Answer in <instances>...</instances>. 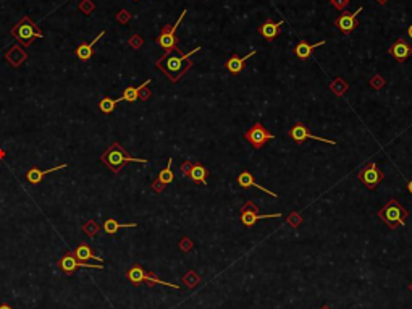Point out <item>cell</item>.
Instances as JSON below:
<instances>
[{
  "label": "cell",
  "mask_w": 412,
  "mask_h": 309,
  "mask_svg": "<svg viewBox=\"0 0 412 309\" xmlns=\"http://www.w3.org/2000/svg\"><path fill=\"white\" fill-rule=\"evenodd\" d=\"M200 50H202L200 47H196L192 52H187V54H179L181 50H179V52H167L157 62V67L158 70H162L171 81H178L184 71L192 67V62H189L187 59H189L192 54L200 52Z\"/></svg>",
  "instance_id": "cell-1"
},
{
  "label": "cell",
  "mask_w": 412,
  "mask_h": 309,
  "mask_svg": "<svg viewBox=\"0 0 412 309\" xmlns=\"http://www.w3.org/2000/svg\"><path fill=\"white\" fill-rule=\"evenodd\" d=\"M378 217L385 222L389 228H396L397 225H406L409 214L396 199H391L378 211Z\"/></svg>",
  "instance_id": "cell-2"
},
{
  "label": "cell",
  "mask_w": 412,
  "mask_h": 309,
  "mask_svg": "<svg viewBox=\"0 0 412 309\" xmlns=\"http://www.w3.org/2000/svg\"><path fill=\"white\" fill-rule=\"evenodd\" d=\"M102 161L110 167L113 172H120L121 167L125 165L126 162H139V164H146L147 161L146 159H134V157H129L125 150L118 146H113L110 150H107V152L102 156Z\"/></svg>",
  "instance_id": "cell-3"
},
{
  "label": "cell",
  "mask_w": 412,
  "mask_h": 309,
  "mask_svg": "<svg viewBox=\"0 0 412 309\" xmlns=\"http://www.w3.org/2000/svg\"><path fill=\"white\" fill-rule=\"evenodd\" d=\"M126 277H128V280H131V282L136 283V285H139L142 282H147L149 285H163V286H168V288L179 290V285H173V283H168V282H163V280L157 278L155 275L147 274V272L144 270L141 265H137V264L133 265V267L128 270Z\"/></svg>",
  "instance_id": "cell-4"
},
{
  "label": "cell",
  "mask_w": 412,
  "mask_h": 309,
  "mask_svg": "<svg viewBox=\"0 0 412 309\" xmlns=\"http://www.w3.org/2000/svg\"><path fill=\"white\" fill-rule=\"evenodd\" d=\"M186 13H187V10H183L176 23H175V25H171V26H170V25H168V26H165L163 30H162V33H160V36H158V39H157L158 46H160L162 49L167 50V52H173V50H175V52H179V49H178V46H176V36H175V33H176V28L179 26V23L183 21V18H184Z\"/></svg>",
  "instance_id": "cell-5"
},
{
  "label": "cell",
  "mask_w": 412,
  "mask_h": 309,
  "mask_svg": "<svg viewBox=\"0 0 412 309\" xmlns=\"http://www.w3.org/2000/svg\"><path fill=\"white\" fill-rule=\"evenodd\" d=\"M12 34L15 36L18 41L25 42V44H30L34 38H42V33L36 28V25L30 18L21 20L20 23L12 30Z\"/></svg>",
  "instance_id": "cell-6"
},
{
  "label": "cell",
  "mask_w": 412,
  "mask_h": 309,
  "mask_svg": "<svg viewBox=\"0 0 412 309\" xmlns=\"http://www.w3.org/2000/svg\"><path fill=\"white\" fill-rule=\"evenodd\" d=\"M244 138L248 139V142H251L254 149H260L267 141L273 139L275 136L269 130H267V128L262 123H259V121H257V123H254L248 131L244 133Z\"/></svg>",
  "instance_id": "cell-7"
},
{
  "label": "cell",
  "mask_w": 412,
  "mask_h": 309,
  "mask_svg": "<svg viewBox=\"0 0 412 309\" xmlns=\"http://www.w3.org/2000/svg\"><path fill=\"white\" fill-rule=\"evenodd\" d=\"M280 212L278 214H259V209L254 203H251L248 201L243 207H241V222L246 225V227H252L259 220H265V219H275V217H280Z\"/></svg>",
  "instance_id": "cell-8"
},
{
  "label": "cell",
  "mask_w": 412,
  "mask_h": 309,
  "mask_svg": "<svg viewBox=\"0 0 412 309\" xmlns=\"http://www.w3.org/2000/svg\"><path fill=\"white\" fill-rule=\"evenodd\" d=\"M357 178L367 186L368 190H375V188H377V185L381 183L383 174H381V170L377 167V164H375V162H370V164H367L365 167L359 172V174H357Z\"/></svg>",
  "instance_id": "cell-9"
},
{
  "label": "cell",
  "mask_w": 412,
  "mask_h": 309,
  "mask_svg": "<svg viewBox=\"0 0 412 309\" xmlns=\"http://www.w3.org/2000/svg\"><path fill=\"white\" fill-rule=\"evenodd\" d=\"M290 136H291V139L296 142V144H301V142H304L306 139H315V141H320V142H327V144H336L335 141H331V139H325V138H320V136H315L312 134L309 130H307V126L304 123H296L293 128H291V131H290Z\"/></svg>",
  "instance_id": "cell-10"
},
{
  "label": "cell",
  "mask_w": 412,
  "mask_h": 309,
  "mask_svg": "<svg viewBox=\"0 0 412 309\" xmlns=\"http://www.w3.org/2000/svg\"><path fill=\"white\" fill-rule=\"evenodd\" d=\"M59 267L65 272V274H73V272L78 269V267H91V269H104L102 264H89V262H83V261H78L75 256L71 254H67L63 256L60 262H59Z\"/></svg>",
  "instance_id": "cell-11"
},
{
  "label": "cell",
  "mask_w": 412,
  "mask_h": 309,
  "mask_svg": "<svg viewBox=\"0 0 412 309\" xmlns=\"http://www.w3.org/2000/svg\"><path fill=\"white\" fill-rule=\"evenodd\" d=\"M360 12H362V7H359V9H357L356 12L343 13L341 17L335 20V26L338 28L339 31H343L344 34H349V33L354 30V28L357 26L356 18H357V15H359Z\"/></svg>",
  "instance_id": "cell-12"
},
{
  "label": "cell",
  "mask_w": 412,
  "mask_h": 309,
  "mask_svg": "<svg viewBox=\"0 0 412 309\" xmlns=\"http://www.w3.org/2000/svg\"><path fill=\"white\" fill-rule=\"evenodd\" d=\"M236 183L240 185L243 190H248V188H252V186H254V188L260 190V191H264L265 195H269V196H272V198H278V195H275L273 191H270V190L264 188V186H260V185L256 182V178L252 177L248 170H244V172H241L240 175H238V178H236Z\"/></svg>",
  "instance_id": "cell-13"
},
{
  "label": "cell",
  "mask_w": 412,
  "mask_h": 309,
  "mask_svg": "<svg viewBox=\"0 0 412 309\" xmlns=\"http://www.w3.org/2000/svg\"><path fill=\"white\" fill-rule=\"evenodd\" d=\"M252 55H256V50L252 49L251 52L248 55H244V57H240V55H233V57H230V59L225 62V70L230 71L231 75H238V73H241V71L244 70V63L248 59H251Z\"/></svg>",
  "instance_id": "cell-14"
},
{
  "label": "cell",
  "mask_w": 412,
  "mask_h": 309,
  "mask_svg": "<svg viewBox=\"0 0 412 309\" xmlns=\"http://www.w3.org/2000/svg\"><path fill=\"white\" fill-rule=\"evenodd\" d=\"M389 54H391L397 62H402L412 54V47L404 39H397L394 44L389 47Z\"/></svg>",
  "instance_id": "cell-15"
},
{
  "label": "cell",
  "mask_w": 412,
  "mask_h": 309,
  "mask_svg": "<svg viewBox=\"0 0 412 309\" xmlns=\"http://www.w3.org/2000/svg\"><path fill=\"white\" fill-rule=\"evenodd\" d=\"M280 26H283V21L280 23H275L272 18H269L262 26H259V34L265 38L267 41H273L280 33Z\"/></svg>",
  "instance_id": "cell-16"
},
{
  "label": "cell",
  "mask_w": 412,
  "mask_h": 309,
  "mask_svg": "<svg viewBox=\"0 0 412 309\" xmlns=\"http://www.w3.org/2000/svg\"><path fill=\"white\" fill-rule=\"evenodd\" d=\"M323 44H325V41H319L317 44H309L306 41H301V42H298V46L294 47V55L301 60H307L309 57L312 55V50L323 46Z\"/></svg>",
  "instance_id": "cell-17"
},
{
  "label": "cell",
  "mask_w": 412,
  "mask_h": 309,
  "mask_svg": "<svg viewBox=\"0 0 412 309\" xmlns=\"http://www.w3.org/2000/svg\"><path fill=\"white\" fill-rule=\"evenodd\" d=\"M62 169H67V164H63V165H59V167H52V169H46V170H39V169H31L30 172H28V182H30L31 185H36V183H39L42 182V178H44L47 174H52V172H57V170H62Z\"/></svg>",
  "instance_id": "cell-18"
},
{
  "label": "cell",
  "mask_w": 412,
  "mask_h": 309,
  "mask_svg": "<svg viewBox=\"0 0 412 309\" xmlns=\"http://www.w3.org/2000/svg\"><path fill=\"white\" fill-rule=\"evenodd\" d=\"M75 257L76 259H79V261H83V262H88V261H97L99 264H102L104 262V259H100L99 256H96L92 253V249H91V246H88V244H79V246L76 248V251H75Z\"/></svg>",
  "instance_id": "cell-19"
},
{
  "label": "cell",
  "mask_w": 412,
  "mask_h": 309,
  "mask_svg": "<svg viewBox=\"0 0 412 309\" xmlns=\"http://www.w3.org/2000/svg\"><path fill=\"white\" fill-rule=\"evenodd\" d=\"M187 177H189L194 183L205 185L207 183V178H209V170L202 164H192V167L189 170V174H187Z\"/></svg>",
  "instance_id": "cell-20"
},
{
  "label": "cell",
  "mask_w": 412,
  "mask_h": 309,
  "mask_svg": "<svg viewBox=\"0 0 412 309\" xmlns=\"http://www.w3.org/2000/svg\"><path fill=\"white\" fill-rule=\"evenodd\" d=\"M104 36H105V31H102V33H100V34L97 36L96 39H92V42H91V44H81V46H79V47L76 49V52H75V54H76V57H78V59H81V60H88V59H91V57H92V54H94V52H92L94 46H96L97 42H99V39H102Z\"/></svg>",
  "instance_id": "cell-21"
},
{
  "label": "cell",
  "mask_w": 412,
  "mask_h": 309,
  "mask_svg": "<svg viewBox=\"0 0 412 309\" xmlns=\"http://www.w3.org/2000/svg\"><path fill=\"white\" fill-rule=\"evenodd\" d=\"M149 83H150V80L144 81L141 86H137V88H131V86H129V88H126L125 91H123L121 97H118L117 100H118V102H121V100H126V102H136V100L139 99V92H141L142 89H146V86H147Z\"/></svg>",
  "instance_id": "cell-22"
},
{
  "label": "cell",
  "mask_w": 412,
  "mask_h": 309,
  "mask_svg": "<svg viewBox=\"0 0 412 309\" xmlns=\"http://www.w3.org/2000/svg\"><path fill=\"white\" fill-rule=\"evenodd\" d=\"M129 227H136V224H118L115 219H107L105 220V224H104V230H105V233L108 235H113V233H117L118 230L121 228H129Z\"/></svg>",
  "instance_id": "cell-23"
},
{
  "label": "cell",
  "mask_w": 412,
  "mask_h": 309,
  "mask_svg": "<svg viewBox=\"0 0 412 309\" xmlns=\"http://www.w3.org/2000/svg\"><path fill=\"white\" fill-rule=\"evenodd\" d=\"M158 182L162 185H170L175 182V175H173V170H171V159H168V165L158 174Z\"/></svg>",
  "instance_id": "cell-24"
},
{
  "label": "cell",
  "mask_w": 412,
  "mask_h": 309,
  "mask_svg": "<svg viewBox=\"0 0 412 309\" xmlns=\"http://www.w3.org/2000/svg\"><path fill=\"white\" fill-rule=\"evenodd\" d=\"M118 104V100L117 99H110V97H104L102 100H100V110H102L104 113H112L115 110V107H117Z\"/></svg>",
  "instance_id": "cell-25"
},
{
  "label": "cell",
  "mask_w": 412,
  "mask_h": 309,
  "mask_svg": "<svg viewBox=\"0 0 412 309\" xmlns=\"http://www.w3.org/2000/svg\"><path fill=\"white\" fill-rule=\"evenodd\" d=\"M199 275L196 274V272H189V274H187L186 277H184V283L187 285V286H191V288H194V286H196L197 283H199Z\"/></svg>",
  "instance_id": "cell-26"
},
{
  "label": "cell",
  "mask_w": 412,
  "mask_h": 309,
  "mask_svg": "<svg viewBox=\"0 0 412 309\" xmlns=\"http://www.w3.org/2000/svg\"><path fill=\"white\" fill-rule=\"evenodd\" d=\"M191 167H192V164H191V162H186V164L183 165V167H181V174H183V175H187V174H189Z\"/></svg>",
  "instance_id": "cell-27"
},
{
  "label": "cell",
  "mask_w": 412,
  "mask_h": 309,
  "mask_svg": "<svg viewBox=\"0 0 412 309\" xmlns=\"http://www.w3.org/2000/svg\"><path fill=\"white\" fill-rule=\"evenodd\" d=\"M407 190H409V193L412 195V180H409V182H407Z\"/></svg>",
  "instance_id": "cell-28"
},
{
  "label": "cell",
  "mask_w": 412,
  "mask_h": 309,
  "mask_svg": "<svg viewBox=\"0 0 412 309\" xmlns=\"http://www.w3.org/2000/svg\"><path fill=\"white\" fill-rule=\"evenodd\" d=\"M407 36H409V38L412 39V25H410V26L407 28Z\"/></svg>",
  "instance_id": "cell-29"
},
{
  "label": "cell",
  "mask_w": 412,
  "mask_h": 309,
  "mask_svg": "<svg viewBox=\"0 0 412 309\" xmlns=\"http://www.w3.org/2000/svg\"><path fill=\"white\" fill-rule=\"evenodd\" d=\"M0 309H12L9 304H0Z\"/></svg>",
  "instance_id": "cell-30"
},
{
  "label": "cell",
  "mask_w": 412,
  "mask_h": 309,
  "mask_svg": "<svg viewBox=\"0 0 412 309\" xmlns=\"http://www.w3.org/2000/svg\"><path fill=\"white\" fill-rule=\"evenodd\" d=\"M322 309H330V307H328V306H323Z\"/></svg>",
  "instance_id": "cell-31"
},
{
  "label": "cell",
  "mask_w": 412,
  "mask_h": 309,
  "mask_svg": "<svg viewBox=\"0 0 412 309\" xmlns=\"http://www.w3.org/2000/svg\"><path fill=\"white\" fill-rule=\"evenodd\" d=\"M410 288H412V286H410Z\"/></svg>",
  "instance_id": "cell-32"
}]
</instances>
